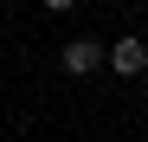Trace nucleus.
Returning <instances> with one entry per match:
<instances>
[{"label":"nucleus","mask_w":148,"mask_h":142,"mask_svg":"<svg viewBox=\"0 0 148 142\" xmlns=\"http://www.w3.org/2000/svg\"><path fill=\"white\" fill-rule=\"evenodd\" d=\"M58 65H64V78H90V71H103V45L97 39H64Z\"/></svg>","instance_id":"2"},{"label":"nucleus","mask_w":148,"mask_h":142,"mask_svg":"<svg viewBox=\"0 0 148 142\" xmlns=\"http://www.w3.org/2000/svg\"><path fill=\"white\" fill-rule=\"evenodd\" d=\"M71 7H77V0H45V13H71Z\"/></svg>","instance_id":"3"},{"label":"nucleus","mask_w":148,"mask_h":142,"mask_svg":"<svg viewBox=\"0 0 148 142\" xmlns=\"http://www.w3.org/2000/svg\"><path fill=\"white\" fill-rule=\"evenodd\" d=\"M103 71H116V78H142V71H148V39H116L110 45V52H103Z\"/></svg>","instance_id":"1"}]
</instances>
